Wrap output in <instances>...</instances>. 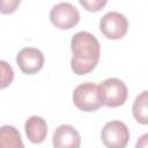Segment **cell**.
Instances as JSON below:
<instances>
[{
  "mask_svg": "<svg viewBox=\"0 0 148 148\" xmlns=\"http://www.w3.org/2000/svg\"><path fill=\"white\" fill-rule=\"evenodd\" d=\"M73 57L71 60L72 71L77 75L90 73L99 61L101 45L97 38L88 31L76 32L71 40Z\"/></svg>",
  "mask_w": 148,
  "mask_h": 148,
  "instance_id": "obj_1",
  "label": "cell"
},
{
  "mask_svg": "<svg viewBox=\"0 0 148 148\" xmlns=\"http://www.w3.org/2000/svg\"><path fill=\"white\" fill-rule=\"evenodd\" d=\"M98 91L102 105L109 108H117L123 105L126 102L128 94L126 84L117 77H109L104 80L98 86Z\"/></svg>",
  "mask_w": 148,
  "mask_h": 148,
  "instance_id": "obj_2",
  "label": "cell"
},
{
  "mask_svg": "<svg viewBox=\"0 0 148 148\" xmlns=\"http://www.w3.org/2000/svg\"><path fill=\"white\" fill-rule=\"evenodd\" d=\"M73 102L77 109L86 112L98 110L102 106L98 86L94 82L79 84L73 91Z\"/></svg>",
  "mask_w": 148,
  "mask_h": 148,
  "instance_id": "obj_3",
  "label": "cell"
},
{
  "mask_svg": "<svg viewBox=\"0 0 148 148\" xmlns=\"http://www.w3.org/2000/svg\"><path fill=\"white\" fill-rule=\"evenodd\" d=\"M101 139L106 148H125L130 140V130L120 120H111L104 125Z\"/></svg>",
  "mask_w": 148,
  "mask_h": 148,
  "instance_id": "obj_4",
  "label": "cell"
},
{
  "mask_svg": "<svg viewBox=\"0 0 148 148\" xmlns=\"http://www.w3.org/2000/svg\"><path fill=\"white\" fill-rule=\"evenodd\" d=\"M52 24L61 30L75 27L80 21V13L75 6L69 2H59L54 5L50 12Z\"/></svg>",
  "mask_w": 148,
  "mask_h": 148,
  "instance_id": "obj_5",
  "label": "cell"
},
{
  "mask_svg": "<svg viewBox=\"0 0 148 148\" xmlns=\"http://www.w3.org/2000/svg\"><path fill=\"white\" fill-rule=\"evenodd\" d=\"M102 34L109 39H120L128 30V22L125 15L118 12H109L104 14L99 21Z\"/></svg>",
  "mask_w": 148,
  "mask_h": 148,
  "instance_id": "obj_6",
  "label": "cell"
},
{
  "mask_svg": "<svg viewBox=\"0 0 148 148\" xmlns=\"http://www.w3.org/2000/svg\"><path fill=\"white\" fill-rule=\"evenodd\" d=\"M16 62L23 73L35 74L43 68L44 56L36 47H24L18 51Z\"/></svg>",
  "mask_w": 148,
  "mask_h": 148,
  "instance_id": "obj_7",
  "label": "cell"
},
{
  "mask_svg": "<svg viewBox=\"0 0 148 148\" xmlns=\"http://www.w3.org/2000/svg\"><path fill=\"white\" fill-rule=\"evenodd\" d=\"M52 143L54 148H80L81 136L72 125L64 124L53 132Z\"/></svg>",
  "mask_w": 148,
  "mask_h": 148,
  "instance_id": "obj_8",
  "label": "cell"
},
{
  "mask_svg": "<svg viewBox=\"0 0 148 148\" xmlns=\"http://www.w3.org/2000/svg\"><path fill=\"white\" fill-rule=\"evenodd\" d=\"M25 134L30 142L40 143L45 140L47 134V125L46 121L39 116H31L24 125Z\"/></svg>",
  "mask_w": 148,
  "mask_h": 148,
  "instance_id": "obj_9",
  "label": "cell"
},
{
  "mask_svg": "<svg viewBox=\"0 0 148 148\" xmlns=\"http://www.w3.org/2000/svg\"><path fill=\"white\" fill-rule=\"evenodd\" d=\"M0 148H24L20 132L10 125L0 128Z\"/></svg>",
  "mask_w": 148,
  "mask_h": 148,
  "instance_id": "obj_10",
  "label": "cell"
},
{
  "mask_svg": "<svg viewBox=\"0 0 148 148\" xmlns=\"http://www.w3.org/2000/svg\"><path fill=\"white\" fill-rule=\"evenodd\" d=\"M133 117L139 124L148 125V90L140 92L133 102Z\"/></svg>",
  "mask_w": 148,
  "mask_h": 148,
  "instance_id": "obj_11",
  "label": "cell"
},
{
  "mask_svg": "<svg viewBox=\"0 0 148 148\" xmlns=\"http://www.w3.org/2000/svg\"><path fill=\"white\" fill-rule=\"evenodd\" d=\"M1 65V88H6L7 86H9L14 79V72L13 68L10 67V65H8L5 60H1L0 62Z\"/></svg>",
  "mask_w": 148,
  "mask_h": 148,
  "instance_id": "obj_12",
  "label": "cell"
},
{
  "mask_svg": "<svg viewBox=\"0 0 148 148\" xmlns=\"http://www.w3.org/2000/svg\"><path fill=\"white\" fill-rule=\"evenodd\" d=\"M80 3L86 7L87 10L89 12H98L103 6L106 5V1L102 0H92V1H87V0H80Z\"/></svg>",
  "mask_w": 148,
  "mask_h": 148,
  "instance_id": "obj_13",
  "label": "cell"
},
{
  "mask_svg": "<svg viewBox=\"0 0 148 148\" xmlns=\"http://www.w3.org/2000/svg\"><path fill=\"white\" fill-rule=\"evenodd\" d=\"M135 148H148V133L142 134L138 139L135 143Z\"/></svg>",
  "mask_w": 148,
  "mask_h": 148,
  "instance_id": "obj_14",
  "label": "cell"
}]
</instances>
